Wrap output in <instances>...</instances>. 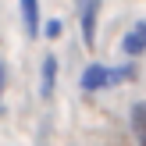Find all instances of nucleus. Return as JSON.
Wrapping results in <instances>:
<instances>
[{"mask_svg":"<svg viewBox=\"0 0 146 146\" xmlns=\"http://www.w3.org/2000/svg\"><path fill=\"white\" fill-rule=\"evenodd\" d=\"M135 78V64H125V68H107V64H89L82 71V89L96 93V89H111V86L132 82Z\"/></svg>","mask_w":146,"mask_h":146,"instance_id":"1","label":"nucleus"},{"mask_svg":"<svg viewBox=\"0 0 146 146\" xmlns=\"http://www.w3.org/2000/svg\"><path fill=\"white\" fill-rule=\"evenodd\" d=\"M78 7V21H82V39L86 46L96 43V18H100V0H75Z\"/></svg>","mask_w":146,"mask_h":146,"instance_id":"2","label":"nucleus"},{"mask_svg":"<svg viewBox=\"0 0 146 146\" xmlns=\"http://www.w3.org/2000/svg\"><path fill=\"white\" fill-rule=\"evenodd\" d=\"M21 4V25H25V36L36 39L39 36V0H18Z\"/></svg>","mask_w":146,"mask_h":146,"instance_id":"3","label":"nucleus"},{"mask_svg":"<svg viewBox=\"0 0 146 146\" xmlns=\"http://www.w3.org/2000/svg\"><path fill=\"white\" fill-rule=\"evenodd\" d=\"M121 50H125L128 57H139L143 50H146V21H139V25H135L132 32L121 39Z\"/></svg>","mask_w":146,"mask_h":146,"instance_id":"4","label":"nucleus"},{"mask_svg":"<svg viewBox=\"0 0 146 146\" xmlns=\"http://www.w3.org/2000/svg\"><path fill=\"white\" fill-rule=\"evenodd\" d=\"M54 86H57V57H46L43 61V75H39V93L54 96Z\"/></svg>","mask_w":146,"mask_h":146,"instance_id":"5","label":"nucleus"},{"mask_svg":"<svg viewBox=\"0 0 146 146\" xmlns=\"http://www.w3.org/2000/svg\"><path fill=\"white\" fill-rule=\"evenodd\" d=\"M128 121H132L135 143L146 146V104H132V114H128Z\"/></svg>","mask_w":146,"mask_h":146,"instance_id":"6","label":"nucleus"},{"mask_svg":"<svg viewBox=\"0 0 146 146\" xmlns=\"http://www.w3.org/2000/svg\"><path fill=\"white\" fill-rule=\"evenodd\" d=\"M57 32H61V21H46V36H50V39H54Z\"/></svg>","mask_w":146,"mask_h":146,"instance_id":"7","label":"nucleus"},{"mask_svg":"<svg viewBox=\"0 0 146 146\" xmlns=\"http://www.w3.org/2000/svg\"><path fill=\"white\" fill-rule=\"evenodd\" d=\"M0 93H4V64H0Z\"/></svg>","mask_w":146,"mask_h":146,"instance_id":"8","label":"nucleus"}]
</instances>
